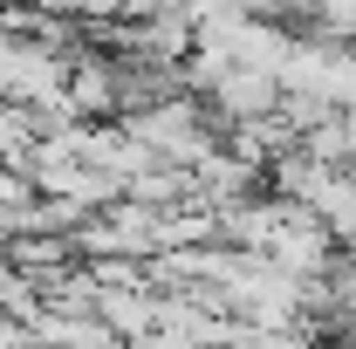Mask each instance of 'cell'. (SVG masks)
Masks as SVG:
<instances>
[{
  "label": "cell",
  "instance_id": "5",
  "mask_svg": "<svg viewBox=\"0 0 356 349\" xmlns=\"http://www.w3.org/2000/svg\"><path fill=\"white\" fill-rule=\"evenodd\" d=\"M302 151H315L322 165H356V151H350V110H329L322 124H309V131H302Z\"/></svg>",
  "mask_w": 356,
  "mask_h": 349
},
{
  "label": "cell",
  "instance_id": "3",
  "mask_svg": "<svg viewBox=\"0 0 356 349\" xmlns=\"http://www.w3.org/2000/svg\"><path fill=\"white\" fill-rule=\"evenodd\" d=\"M69 110H76V117H124L117 62H103V55H76V62H69Z\"/></svg>",
  "mask_w": 356,
  "mask_h": 349
},
{
  "label": "cell",
  "instance_id": "4",
  "mask_svg": "<svg viewBox=\"0 0 356 349\" xmlns=\"http://www.w3.org/2000/svg\"><path fill=\"white\" fill-rule=\"evenodd\" d=\"M309 206H315V219H322L343 247H356V172H343V165H336V172L322 178V192H315Z\"/></svg>",
  "mask_w": 356,
  "mask_h": 349
},
{
  "label": "cell",
  "instance_id": "1",
  "mask_svg": "<svg viewBox=\"0 0 356 349\" xmlns=\"http://www.w3.org/2000/svg\"><path fill=\"white\" fill-rule=\"evenodd\" d=\"M124 124H131V131L144 137L158 158H172V165H185V172H192V165L220 144V137H213V131H220L213 103H206V96H192V89H178V96L151 103V110H131Z\"/></svg>",
  "mask_w": 356,
  "mask_h": 349
},
{
  "label": "cell",
  "instance_id": "2",
  "mask_svg": "<svg viewBox=\"0 0 356 349\" xmlns=\"http://www.w3.org/2000/svg\"><path fill=\"white\" fill-rule=\"evenodd\" d=\"M206 103H213V117L220 124H254L267 110H281V76L274 69H254V62H226L213 89H206Z\"/></svg>",
  "mask_w": 356,
  "mask_h": 349
},
{
  "label": "cell",
  "instance_id": "6",
  "mask_svg": "<svg viewBox=\"0 0 356 349\" xmlns=\"http://www.w3.org/2000/svg\"><path fill=\"white\" fill-rule=\"evenodd\" d=\"M28 336V315H14V308H0V343H21Z\"/></svg>",
  "mask_w": 356,
  "mask_h": 349
}]
</instances>
